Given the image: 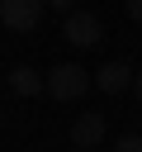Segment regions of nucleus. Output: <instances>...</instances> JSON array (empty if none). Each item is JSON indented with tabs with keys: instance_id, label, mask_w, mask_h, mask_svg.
<instances>
[{
	"instance_id": "1",
	"label": "nucleus",
	"mask_w": 142,
	"mask_h": 152,
	"mask_svg": "<svg viewBox=\"0 0 142 152\" xmlns=\"http://www.w3.org/2000/svg\"><path fill=\"white\" fill-rule=\"evenodd\" d=\"M90 86H95V76H90L85 66H76V62H62V66L47 71V95L62 100V104H66V100H80Z\"/></svg>"
},
{
	"instance_id": "2",
	"label": "nucleus",
	"mask_w": 142,
	"mask_h": 152,
	"mask_svg": "<svg viewBox=\"0 0 142 152\" xmlns=\"http://www.w3.org/2000/svg\"><path fill=\"white\" fill-rule=\"evenodd\" d=\"M43 10H47V0H0V19L9 33H33L43 24Z\"/></svg>"
},
{
	"instance_id": "3",
	"label": "nucleus",
	"mask_w": 142,
	"mask_h": 152,
	"mask_svg": "<svg viewBox=\"0 0 142 152\" xmlns=\"http://www.w3.org/2000/svg\"><path fill=\"white\" fill-rule=\"evenodd\" d=\"M104 38V28H99V19L90 14V10H71L66 14V43H76V48H95Z\"/></svg>"
},
{
	"instance_id": "4",
	"label": "nucleus",
	"mask_w": 142,
	"mask_h": 152,
	"mask_svg": "<svg viewBox=\"0 0 142 152\" xmlns=\"http://www.w3.org/2000/svg\"><path fill=\"white\" fill-rule=\"evenodd\" d=\"M133 81H137V71H133L128 62H104V66L95 71V86H99L104 95H118V90H133Z\"/></svg>"
},
{
	"instance_id": "5",
	"label": "nucleus",
	"mask_w": 142,
	"mask_h": 152,
	"mask_svg": "<svg viewBox=\"0 0 142 152\" xmlns=\"http://www.w3.org/2000/svg\"><path fill=\"white\" fill-rule=\"evenodd\" d=\"M104 142V114H80L76 124H71V147L76 152H90V147H99Z\"/></svg>"
},
{
	"instance_id": "6",
	"label": "nucleus",
	"mask_w": 142,
	"mask_h": 152,
	"mask_svg": "<svg viewBox=\"0 0 142 152\" xmlns=\"http://www.w3.org/2000/svg\"><path fill=\"white\" fill-rule=\"evenodd\" d=\"M9 90L33 100L38 90H47V76H43V71H33V66H14V71H9Z\"/></svg>"
},
{
	"instance_id": "7",
	"label": "nucleus",
	"mask_w": 142,
	"mask_h": 152,
	"mask_svg": "<svg viewBox=\"0 0 142 152\" xmlns=\"http://www.w3.org/2000/svg\"><path fill=\"white\" fill-rule=\"evenodd\" d=\"M114 152H142V138H137V133H123V138L114 142Z\"/></svg>"
},
{
	"instance_id": "8",
	"label": "nucleus",
	"mask_w": 142,
	"mask_h": 152,
	"mask_svg": "<svg viewBox=\"0 0 142 152\" xmlns=\"http://www.w3.org/2000/svg\"><path fill=\"white\" fill-rule=\"evenodd\" d=\"M47 5H52V10H62V14H71V10H76V0H47Z\"/></svg>"
},
{
	"instance_id": "9",
	"label": "nucleus",
	"mask_w": 142,
	"mask_h": 152,
	"mask_svg": "<svg viewBox=\"0 0 142 152\" xmlns=\"http://www.w3.org/2000/svg\"><path fill=\"white\" fill-rule=\"evenodd\" d=\"M128 19H137V24H142V0H128Z\"/></svg>"
},
{
	"instance_id": "10",
	"label": "nucleus",
	"mask_w": 142,
	"mask_h": 152,
	"mask_svg": "<svg viewBox=\"0 0 142 152\" xmlns=\"http://www.w3.org/2000/svg\"><path fill=\"white\" fill-rule=\"evenodd\" d=\"M133 90H137V100H142V71H137V81H133Z\"/></svg>"
}]
</instances>
